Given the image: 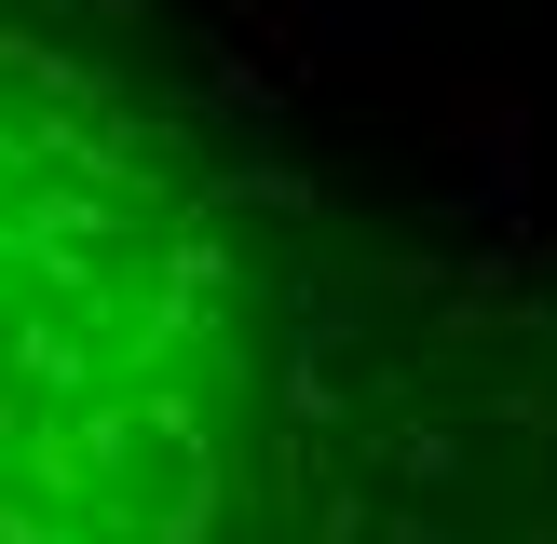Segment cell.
<instances>
[{
    "mask_svg": "<svg viewBox=\"0 0 557 544\" xmlns=\"http://www.w3.org/2000/svg\"><path fill=\"white\" fill-rule=\"evenodd\" d=\"M557 341L381 272L136 0H0V544H531Z\"/></svg>",
    "mask_w": 557,
    "mask_h": 544,
    "instance_id": "cell-1",
    "label": "cell"
}]
</instances>
